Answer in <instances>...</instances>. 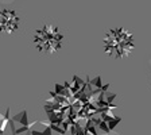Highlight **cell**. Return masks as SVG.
I'll return each instance as SVG.
<instances>
[{
	"mask_svg": "<svg viewBox=\"0 0 151 135\" xmlns=\"http://www.w3.org/2000/svg\"><path fill=\"white\" fill-rule=\"evenodd\" d=\"M135 37L126 27H113L103 38L104 53L115 60H124L135 49Z\"/></svg>",
	"mask_w": 151,
	"mask_h": 135,
	"instance_id": "1",
	"label": "cell"
},
{
	"mask_svg": "<svg viewBox=\"0 0 151 135\" xmlns=\"http://www.w3.org/2000/svg\"><path fill=\"white\" fill-rule=\"evenodd\" d=\"M32 45L41 54L53 56L58 53L65 45V34L57 25L47 23L34 31Z\"/></svg>",
	"mask_w": 151,
	"mask_h": 135,
	"instance_id": "2",
	"label": "cell"
},
{
	"mask_svg": "<svg viewBox=\"0 0 151 135\" xmlns=\"http://www.w3.org/2000/svg\"><path fill=\"white\" fill-rule=\"evenodd\" d=\"M22 18L14 8H3L0 11V32L11 35L20 29Z\"/></svg>",
	"mask_w": 151,
	"mask_h": 135,
	"instance_id": "3",
	"label": "cell"
}]
</instances>
